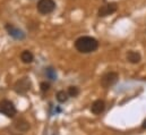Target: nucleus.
I'll list each match as a JSON object with an SVG mask.
<instances>
[{
  "mask_svg": "<svg viewBox=\"0 0 146 135\" xmlns=\"http://www.w3.org/2000/svg\"><path fill=\"white\" fill-rule=\"evenodd\" d=\"M40 88H41V91H42V92H46V91H49V89H50V84L46 83V82H42V83L40 84Z\"/></svg>",
  "mask_w": 146,
  "mask_h": 135,
  "instance_id": "15",
  "label": "nucleus"
},
{
  "mask_svg": "<svg viewBox=\"0 0 146 135\" xmlns=\"http://www.w3.org/2000/svg\"><path fill=\"white\" fill-rule=\"evenodd\" d=\"M117 9H118L117 2H109V3L102 6V7L99 9L98 15H99L100 17H106V16H109V15H112L113 13H115Z\"/></svg>",
  "mask_w": 146,
  "mask_h": 135,
  "instance_id": "6",
  "label": "nucleus"
},
{
  "mask_svg": "<svg viewBox=\"0 0 146 135\" xmlns=\"http://www.w3.org/2000/svg\"><path fill=\"white\" fill-rule=\"evenodd\" d=\"M119 80V75L114 72H109L107 74H104L101 78V85L104 88V89H108L113 86Z\"/></svg>",
  "mask_w": 146,
  "mask_h": 135,
  "instance_id": "5",
  "label": "nucleus"
},
{
  "mask_svg": "<svg viewBox=\"0 0 146 135\" xmlns=\"http://www.w3.org/2000/svg\"><path fill=\"white\" fill-rule=\"evenodd\" d=\"M142 128H143V130H146V119H145V120H144V122H143V125H142Z\"/></svg>",
  "mask_w": 146,
  "mask_h": 135,
  "instance_id": "16",
  "label": "nucleus"
},
{
  "mask_svg": "<svg viewBox=\"0 0 146 135\" xmlns=\"http://www.w3.org/2000/svg\"><path fill=\"white\" fill-rule=\"evenodd\" d=\"M106 109V102L103 100H96L92 103V107H91V111L94 114V115H101Z\"/></svg>",
  "mask_w": 146,
  "mask_h": 135,
  "instance_id": "8",
  "label": "nucleus"
},
{
  "mask_svg": "<svg viewBox=\"0 0 146 135\" xmlns=\"http://www.w3.org/2000/svg\"><path fill=\"white\" fill-rule=\"evenodd\" d=\"M75 48L82 53H91L99 48V42L92 36H80L75 41Z\"/></svg>",
  "mask_w": 146,
  "mask_h": 135,
  "instance_id": "1",
  "label": "nucleus"
},
{
  "mask_svg": "<svg viewBox=\"0 0 146 135\" xmlns=\"http://www.w3.org/2000/svg\"><path fill=\"white\" fill-rule=\"evenodd\" d=\"M15 127L19 131V132H26L30 130V123L27 120H25L24 118H19L18 120L15 122Z\"/></svg>",
  "mask_w": 146,
  "mask_h": 135,
  "instance_id": "9",
  "label": "nucleus"
},
{
  "mask_svg": "<svg viewBox=\"0 0 146 135\" xmlns=\"http://www.w3.org/2000/svg\"><path fill=\"white\" fill-rule=\"evenodd\" d=\"M5 29H6V31L8 32V34H9L11 37H14V39H16V40H24V39H25V33H24L22 30H19L18 27L14 26L13 24H9V23L6 24Z\"/></svg>",
  "mask_w": 146,
  "mask_h": 135,
  "instance_id": "7",
  "label": "nucleus"
},
{
  "mask_svg": "<svg viewBox=\"0 0 146 135\" xmlns=\"http://www.w3.org/2000/svg\"><path fill=\"white\" fill-rule=\"evenodd\" d=\"M21 59H22V61H23L24 64H31V63H33V60H34V56H33V53H32L31 51L24 50V51L21 53Z\"/></svg>",
  "mask_w": 146,
  "mask_h": 135,
  "instance_id": "11",
  "label": "nucleus"
},
{
  "mask_svg": "<svg viewBox=\"0 0 146 135\" xmlns=\"http://www.w3.org/2000/svg\"><path fill=\"white\" fill-rule=\"evenodd\" d=\"M142 57L137 51H129L127 53V60L131 64H138L141 61Z\"/></svg>",
  "mask_w": 146,
  "mask_h": 135,
  "instance_id": "10",
  "label": "nucleus"
},
{
  "mask_svg": "<svg viewBox=\"0 0 146 135\" xmlns=\"http://www.w3.org/2000/svg\"><path fill=\"white\" fill-rule=\"evenodd\" d=\"M57 100L58 102H60V103H65V102L67 101L68 99H69V94H68V92H65V91H59V92H57Z\"/></svg>",
  "mask_w": 146,
  "mask_h": 135,
  "instance_id": "12",
  "label": "nucleus"
},
{
  "mask_svg": "<svg viewBox=\"0 0 146 135\" xmlns=\"http://www.w3.org/2000/svg\"><path fill=\"white\" fill-rule=\"evenodd\" d=\"M31 86H32V83H31L30 78L29 77H23V78H19L15 83L14 90L18 94H26L31 90Z\"/></svg>",
  "mask_w": 146,
  "mask_h": 135,
  "instance_id": "4",
  "label": "nucleus"
},
{
  "mask_svg": "<svg viewBox=\"0 0 146 135\" xmlns=\"http://www.w3.org/2000/svg\"><path fill=\"white\" fill-rule=\"evenodd\" d=\"M0 112L8 118H14L17 114L16 107L10 100H1L0 101Z\"/></svg>",
  "mask_w": 146,
  "mask_h": 135,
  "instance_id": "3",
  "label": "nucleus"
},
{
  "mask_svg": "<svg viewBox=\"0 0 146 135\" xmlns=\"http://www.w3.org/2000/svg\"><path fill=\"white\" fill-rule=\"evenodd\" d=\"M36 9L41 15H49L54 11L56 2L53 0H38L36 3Z\"/></svg>",
  "mask_w": 146,
  "mask_h": 135,
  "instance_id": "2",
  "label": "nucleus"
},
{
  "mask_svg": "<svg viewBox=\"0 0 146 135\" xmlns=\"http://www.w3.org/2000/svg\"><path fill=\"white\" fill-rule=\"evenodd\" d=\"M16 135H19V134H16Z\"/></svg>",
  "mask_w": 146,
  "mask_h": 135,
  "instance_id": "17",
  "label": "nucleus"
},
{
  "mask_svg": "<svg viewBox=\"0 0 146 135\" xmlns=\"http://www.w3.org/2000/svg\"><path fill=\"white\" fill-rule=\"evenodd\" d=\"M45 75L49 80L51 81H56L57 80V73H56V69H53L52 67H48L45 69Z\"/></svg>",
  "mask_w": 146,
  "mask_h": 135,
  "instance_id": "13",
  "label": "nucleus"
},
{
  "mask_svg": "<svg viewBox=\"0 0 146 135\" xmlns=\"http://www.w3.org/2000/svg\"><path fill=\"white\" fill-rule=\"evenodd\" d=\"M67 92H68L69 97H73V98H75V97H77V96L79 94V89H78L77 86H69Z\"/></svg>",
  "mask_w": 146,
  "mask_h": 135,
  "instance_id": "14",
  "label": "nucleus"
}]
</instances>
